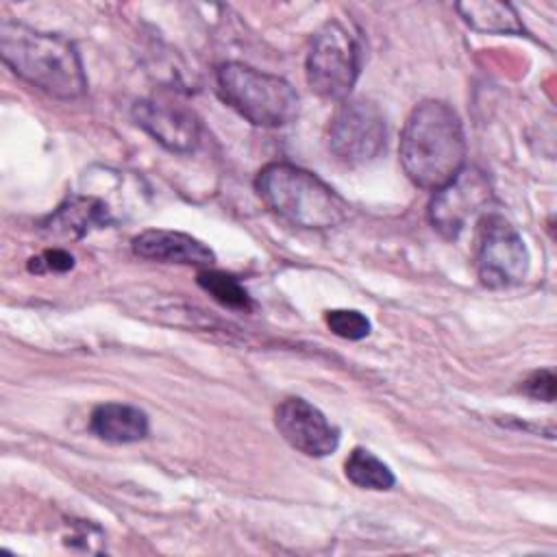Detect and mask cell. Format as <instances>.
Masks as SVG:
<instances>
[{
    "instance_id": "obj_13",
    "label": "cell",
    "mask_w": 557,
    "mask_h": 557,
    "mask_svg": "<svg viewBox=\"0 0 557 557\" xmlns=\"http://www.w3.org/2000/svg\"><path fill=\"white\" fill-rule=\"evenodd\" d=\"M89 429L104 442L131 444L148 437V416L133 405L102 403L91 411Z\"/></svg>"
},
{
    "instance_id": "obj_7",
    "label": "cell",
    "mask_w": 557,
    "mask_h": 557,
    "mask_svg": "<svg viewBox=\"0 0 557 557\" xmlns=\"http://www.w3.org/2000/svg\"><path fill=\"white\" fill-rule=\"evenodd\" d=\"M387 124L383 111L363 98L344 100L329 131V148L344 165H363L385 150Z\"/></svg>"
},
{
    "instance_id": "obj_1",
    "label": "cell",
    "mask_w": 557,
    "mask_h": 557,
    "mask_svg": "<svg viewBox=\"0 0 557 557\" xmlns=\"http://www.w3.org/2000/svg\"><path fill=\"white\" fill-rule=\"evenodd\" d=\"M398 152L413 185L437 191L450 183L466 161V135L457 111L442 100L420 102L405 122Z\"/></svg>"
},
{
    "instance_id": "obj_3",
    "label": "cell",
    "mask_w": 557,
    "mask_h": 557,
    "mask_svg": "<svg viewBox=\"0 0 557 557\" xmlns=\"http://www.w3.org/2000/svg\"><path fill=\"white\" fill-rule=\"evenodd\" d=\"M255 189L268 209L300 228H335L350 213L331 185L292 163H268L257 174Z\"/></svg>"
},
{
    "instance_id": "obj_18",
    "label": "cell",
    "mask_w": 557,
    "mask_h": 557,
    "mask_svg": "<svg viewBox=\"0 0 557 557\" xmlns=\"http://www.w3.org/2000/svg\"><path fill=\"white\" fill-rule=\"evenodd\" d=\"M74 268V257L65 252L63 248H50L41 252L39 257H33L28 261V270L44 274V272H67Z\"/></svg>"
},
{
    "instance_id": "obj_15",
    "label": "cell",
    "mask_w": 557,
    "mask_h": 557,
    "mask_svg": "<svg viewBox=\"0 0 557 557\" xmlns=\"http://www.w3.org/2000/svg\"><path fill=\"white\" fill-rule=\"evenodd\" d=\"M344 472H346V479L361 490L383 492V490H392L396 483V476L389 470V466L383 463L374 453L361 446L350 450L344 463Z\"/></svg>"
},
{
    "instance_id": "obj_11",
    "label": "cell",
    "mask_w": 557,
    "mask_h": 557,
    "mask_svg": "<svg viewBox=\"0 0 557 557\" xmlns=\"http://www.w3.org/2000/svg\"><path fill=\"white\" fill-rule=\"evenodd\" d=\"M135 255L161 261V263H183V265H211L215 261L209 246H205L200 239L178 233V231H165V228H150L139 233L133 239Z\"/></svg>"
},
{
    "instance_id": "obj_16",
    "label": "cell",
    "mask_w": 557,
    "mask_h": 557,
    "mask_svg": "<svg viewBox=\"0 0 557 557\" xmlns=\"http://www.w3.org/2000/svg\"><path fill=\"white\" fill-rule=\"evenodd\" d=\"M198 285L220 305L231 307V309H248L250 307V296L242 287V283L224 272H213L205 270L198 274Z\"/></svg>"
},
{
    "instance_id": "obj_10",
    "label": "cell",
    "mask_w": 557,
    "mask_h": 557,
    "mask_svg": "<svg viewBox=\"0 0 557 557\" xmlns=\"http://www.w3.org/2000/svg\"><path fill=\"white\" fill-rule=\"evenodd\" d=\"M133 120L141 126L154 141L172 152H194L200 144V122L198 117L172 102L161 100H139L133 107Z\"/></svg>"
},
{
    "instance_id": "obj_5",
    "label": "cell",
    "mask_w": 557,
    "mask_h": 557,
    "mask_svg": "<svg viewBox=\"0 0 557 557\" xmlns=\"http://www.w3.org/2000/svg\"><path fill=\"white\" fill-rule=\"evenodd\" d=\"M361 72V50L355 35L337 20L322 24L311 37L305 74L309 87L329 100H346Z\"/></svg>"
},
{
    "instance_id": "obj_14",
    "label": "cell",
    "mask_w": 557,
    "mask_h": 557,
    "mask_svg": "<svg viewBox=\"0 0 557 557\" xmlns=\"http://www.w3.org/2000/svg\"><path fill=\"white\" fill-rule=\"evenodd\" d=\"M463 22L476 33L490 35H527L518 11L509 2L494 0H468L455 4Z\"/></svg>"
},
{
    "instance_id": "obj_12",
    "label": "cell",
    "mask_w": 557,
    "mask_h": 557,
    "mask_svg": "<svg viewBox=\"0 0 557 557\" xmlns=\"http://www.w3.org/2000/svg\"><path fill=\"white\" fill-rule=\"evenodd\" d=\"M113 222L109 207L94 196H67L41 224L48 235L78 239L91 228H102Z\"/></svg>"
},
{
    "instance_id": "obj_19",
    "label": "cell",
    "mask_w": 557,
    "mask_h": 557,
    "mask_svg": "<svg viewBox=\"0 0 557 557\" xmlns=\"http://www.w3.org/2000/svg\"><path fill=\"white\" fill-rule=\"evenodd\" d=\"M522 392L535 400L553 403L555 400V374L550 370H537L533 372L524 383Z\"/></svg>"
},
{
    "instance_id": "obj_9",
    "label": "cell",
    "mask_w": 557,
    "mask_h": 557,
    "mask_svg": "<svg viewBox=\"0 0 557 557\" xmlns=\"http://www.w3.org/2000/svg\"><path fill=\"white\" fill-rule=\"evenodd\" d=\"M274 424L283 440L307 457H326L339 444L337 429L305 398H285L274 411Z\"/></svg>"
},
{
    "instance_id": "obj_4",
    "label": "cell",
    "mask_w": 557,
    "mask_h": 557,
    "mask_svg": "<svg viewBox=\"0 0 557 557\" xmlns=\"http://www.w3.org/2000/svg\"><path fill=\"white\" fill-rule=\"evenodd\" d=\"M215 81L220 98L255 126L278 128L298 115V94L281 76L228 61L218 67Z\"/></svg>"
},
{
    "instance_id": "obj_6",
    "label": "cell",
    "mask_w": 557,
    "mask_h": 557,
    "mask_svg": "<svg viewBox=\"0 0 557 557\" xmlns=\"http://www.w3.org/2000/svg\"><path fill=\"white\" fill-rule=\"evenodd\" d=\"M474 261L481 283L490 289L513 287L529 272V250L522 235L498 213H485L479 220Z\"/></svg>"
},
{
    "instance_id": "obj_8",
    "label": "cell",
    "mask_w": 557,
    "mask_h": 557,
    "mask_svg": "<svg viewBox=\"0 0 557 557\" xmlns=\"http://www.w3.org/2000/svg\"><path fill=\"white\" fill-rule=\"evenodd\" d=\"M492 200V189L483 172L463 168L450 183L433 191L429 202V220L446 239H455L466 222Z\"/></svg>"
},
{
    "instance_id": "obj_17",
    "label": "cell",
    "mask_w": 557,
    "mask_h": 557,
    "mask_svg": "<svg viewBox=\"0 0 557 557\" xmlns=\"http://www.w3.org/2000/svg\"><path fill=\"white\" fill-rule=\"evenodd\" d=\"M324 320L331 333L344 339H363L370 333V320L355 309H331Z\"/></svg>"
},
{
    "instance_id": "obj_2",
    "label": "cell",
    "mask_w": 557,
    "mask_h": 557,
    "mask_svg": "<svg viewBox=\"0 0 557 557\" xmlns=\"http://www.w3.org/2000/svg\"><path fill=\"white\" fill-rule=\"evenodd\" d=\"M0 57L22 81L52 98L74 100L87 89L81 54L63 35L2 20Z\"/></svg>"
}]
</instances>
